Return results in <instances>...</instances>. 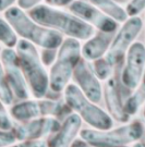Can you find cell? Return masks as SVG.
Returning a JSON list of instances; mask_svg holds the SVG:
<instances>
[{"label": "cell", "mask_w": 145, "mask_h": 147, "mask_svg": "<svg viewBox=\"0 0 145 147\" xmlns=\"http://www.w3.org/2000/svg\"><path fill=\"white\" fill-rule=\"evenodd\" d=\"M144 134V125L139 120L106 131L84 129L80 136L92 147H124L139 142Z\"/></svg>", "instance_id": "5"}, {"label": "cell", "mask_w": 145, "mask_h": 147, "mask_svg": "<svg viewBox=\"0 0 145 147\" xmlns=\"http://www.w3.org/2000/svg\"><path fill=\"white\" fill-rule=\"evenodd\" d=\"M0 40L7 48H16L19 42L18 33L3 16L0 19Z\"/></svg>", "instance_id": "19"}, {"label": "cell", "mask_w": 145, "mask_h": 147, "mask_svg": "<svg viewBox=\"0 0 145 147\" xmlns=\"http://www.w3.org/2000/svg\"><path fill=\"white\" fill-rule=\"evenodd\" d=\"M45 3L54 8H61V7H66V5H70L73 1L75 0H44Z\"/></svg>", "instance_id": "28"}, {"label": "cell", "mask_w": 145, "mask_h": 147, "mask_svg": "<svg viewBox=\"0 0 145 147\" xmlns=\"http://www.w3.org/2000/svg\"><path fill=\"white\" fill-rule=\"evenodd\" d=\"M16 95L13 93V90L11 89L9 84L7 83L5 78L1 75V84H0V99L1 104L3 106H10L13 100H14Z\"/></svg>", "instance_id": "21"}, {"label": "cell", "mask_w": 145, "mask_h": 147, "mask_svg": "<svg viewBox=\"0 0 145 147\" xmlns=\"http://www.w3.org/2000/svg\"><path fill=\"white\" fill-rule=\"evenodd\" d=\"M132 147H145V143L143 142H136L133 144V146Z\"/></svg>", "instance_id": "30"}, {"label": "cell", "mask_w": 145, "mask_h": 147, "mask_svg": "<svg viewBox=\"0 0 145 147\" xmlns=\"http://www.w3.org/2000/svg\"><path fill=\"white\" fill-rule=\"evenodd\" d=\"M93 70L94 73L100 81H107L115 75V67L109 62L107 59L103 57L93 61Z\"/></svg>", "instance_id": "20"}, {"label": "cell", "mask_w": 145, "mask_h": 147, "mask_svg": "<svg viewBox=\"0 0 145 147\" xmlns=\"http://www.w3.org/2000/svg\"><path fill=\"white\" fill-rule=\"evenodd\" d=\"M73 79L78 87L89 100L93 102H99L104 95L100 80L94 73L93 67L88 64L87 60L81 59L73 72Z\"/></svg>", "instance_id": "13"}, {"label": "cell", "mask_w": 145, "mask_h": 147, "mask_svg": "<svg viewBox=\"0 0 145 147\" xmlns=\"http://www.w3.org/2000/svg\"><path fill=\"white\" fill-rule=\"evenodd\" d=\"M69 9L74 16L84 22L105 33H115L118 30V22L106 16L104 12L96 8L86 0H75L69 5Z\"/></svg>", "instance_id": "11"}, {"label": "cell", "mask_w": 145, "mask_h": 147, "mask_svg": "<svg viewBox=\"0 0 145 147\" xmlns=\"http://www.w3.org/2000/svg\"><path fill=\"white\" fill-rule=\"evenodd\" d=\"M58 49H43L41 53V61L46 67L52 65V63L55 62V60L57 58Z\"/></svg>", "instance_id": "25"}, {"label": "cell", "mask_w": 145, "mask_h": 147, "mask_svg": "<svg viewBox=\"0 0 145 147\" xmlns=\"http://www.w3.org/2000/svg\"><path fill=\"white\" fill-rule=\"evenodd\" d=\"M63 99L74 113L95 130L106 131L114 125L112 117L88 99L77 84L70 83L63 90Z\"/></svg>", "instance_id": "6"}, {"label": "cell", "mask_w": 145, "mask_h": 147, "mask_svg": "<svg viewBox=\"0 0 145 147\" xmlns=\"http://www.w3.org/2000/svg\"><path fill=\"white\" fill-rule=\"evenodd\" d=\"M2 76L16 95V98L26 100L30 97V87L19 63L18 53L13 48H2L1 50Z\"/></svg>", "instance_id": "10"}, {"label": "cell", "mask_w": 145, "mask_h": 147, "mask_svg": "<svg viewBox=\"0 0 145 147\" xmlns=\"http://www.w3.org/2000/svg\"><path fill=\"white\" fill-rule=\"evenodd\" d=\"M124 147H129V146H124Z\"/></svg>", "instance_id": "33"}, {"label": "cell", "mask_w": 145, "mask_h": 147, "mask_svg": "<svg viewBox=\"0 0 145 147\" xmlns=\"http://www.w3.org/2000/svg\"><path fill=\"white\" fill-rule=\"evenodd\" d=\"M82 119L74 112L63 119L61 125L47 140V147H71L75 137L81 132Z\"/></svg>", "instance_id": "14"}, {"label": "cell", "mask_w": 145, "mask_h": 147, "mask_svg": "<svg viewBox=\"0 0 145 147\" xmlns=\"http://www.w3.org/2000/svg\"><path fill=\"white\" fill-rule=\"evenodd\" d=\"M2 14L19 36L43 49H58L64 40L61 33L34 21L19 5L7 9Z\"/></svg>", "instance_id": "2"}, {"label": "cell", "mask_w": 145, "mask_h": 147, "mask_svg": "<svg viewBox=\"0 0 145 147\" xmlns=\"http://www.w3.org/2000/svg\"><path fill=\"white\" fill-rule=\"evenodd\" d=\"M143 119H144V130H145V104L143 106Z\"/></svg>", "instance_id": "31"}, {"label": "cell", "mask_w": 145, "mask_h": 147, "mask_svg": "<svg viewBox=\"0 0 145 147\" xmlns=\"http://www.w3.org/2000/svg\"><path fill=\"white\" fill-rule=\"evenodd\" d=\"M87 1L118 23L119 22L124 23L129 19V16L125 9L118 5L116 0H87Z\"/></svg>", "instance_id": "17"}, {"label": "cell", "mask_w": 145, "mask_h": 147, "mask_svg": "<svg viewBox=\"0 0 145 147\" xmlns=\"http://www.w3.org/2000/svg\"><path fill=\"white\" fill-rule=\"evenodd\" d=\"M10 111L5 109V106H1L0 109V129L1 131H12L14 129L16 124L13 123L11 118Z\"/></svg>", "instance_id": "22"}, {"label": "cell", "mask_w": 145, "mask_h": 147, "mask_svg": "<svg viewBox=\"0 0 145 147\" xmlns=\"http://www.w3.org/2000/svg\"><path fill=\"white\" fill-rule=\"evenodd\" d=\"M19 63L25 76L32 95L41 99L49 92V73L41 61L36 46L25 39H20L16 47Z\"/></svg>", "instance_id": "3"}, {"label": "cell", "mask_w": 145, "mask_h": 147, "mask_svg": "<svg viewBox=\"0 0 145 147\" xmlns=\"http://www.w3.org/2000/svg\"><path fill=\"white\" fill-rule=\"evenodd\" d=\"M61 125L59 119L54 117H41L28 122L20 123L14 126L12 131L16 133L19 141L44 140L51 136Z\"/></svg>", "instance_id": "12"}, {"label": "cell", "mask_w": 145, "mask_h": 147, "mask_svg": "<svg viewBox=\"0 0 145 147\" xmlns=\"http://www.w3.org/2000/svg\"><path fill=\"white\" fill-rule=\"evenodd\" d=\"M9 147H47V141L33 140V141H19Z\"/></svg>", "instance_id": "26"}, {"label": "cell", "mask_w": 145, "mask_h": 147, "mask_svg": "<svg viewBox=\"0 0 145 147\" xmlns=\"http://www.w3.org/2000/svg\"><path fill=\"white\" fill-rule=\"evenodd\" d=\"M70 107L66 101L52 98H41L37 100H22L12 106L10 115L18 122L24 123L41 117H54L66 119L71 113Z\"/></svg>", "instance_id": "7"}, {"label": "cell", "mask_w": 145, "mask_h": 147, "mask_svg": "<svg viewBox=\"0 0 145 147\" xmlns=\"http://www.w3.org/2000/svg\"><path fill=\"white\" fill-rule=\"evenodd\" d=\"M18 0H0V10L1 12H5L7 9L13 7V3Z\"/></svg>", "instance_id": "29"}, {"label": "cell", "mask_w": 145, "mask_h": 147, "mask_svg": "<svg viewBox=\"0 0 145 147\" xmlns=\"http://www.w3.org/2000/svg\"><path fill=\"white\" fill-rule=\"evenodd\" d=\"M43 0H18V5L23 10H31L41 3Z\"/></svg>", "instance_id": "27"}, {"label": "cell", "mask_w": 145, "mask_h": 147, "mask_svg": "<svg viewBox=\"0 0 145 147\" xmlns=\"http://www.w3.org/2000/svg\"><path fill=\"white\" fill-rule=\"evenodd\" d=\"M19 142L16 133L13 131L0 132V147H9Z\"/></svg>", "instance_id": "24"}, {"label": "cell", "mask_w": 145, "mask_h": 147, "mask_svg": "<svg viewBox=\"0 0 145 147\" xmlns=\"http://www.w3.org/2000/svg\"><path fill=\"white\" fill-rule=\"evenodd\" d=\"M117 1H120V2H125V1H129V0H117Z\"/></svg>", "instance_id": "32"}, {"label": "cell", "mask_w": 145, "mask_h": 147, "mask_svg": "<svg viewBox=\"0 0 145 147\" xmlns=\"http://www.w3.org/2000/svg\"><path fill=\"white\" fill-rule=\"evenodd\" d=\"M145 10V0H130L125 7V11L129 18L139 16L141 12Z\"/></svg>", "instance_id": "23"}, {"label": "cell", "mask_w": 145, "mask_h": 147, "mask_svg": "<svg viewBox=\"0 0 145 147\" xmlns=\"http://www.w3.org/2000/svg\"><path fill=\"white\" fill-rule=\"evenodd\" d=\"M30 16L44 26L72 37L78 40H87L95 34L94 27L73 13L48 5H38L30 10Z\"/></svg>", "instance_id": "1"}, {"label": "cell", "mask_w": 145, "mask_h": 147, "mask_svg": "<svg viewBox=\"0 0 145 147\" xmlns=\"http://www.w3.org/2000/svg\"><path fill=\"white\" fill-rule=\"evenodd\" d=\"M143 28V21L140 16H131L122 24L117 34L115 35L112 44L109 48L105 58L114 65L118 68L123 62L129 48L135 42L136 37L140 35Z\"/></svg>", "instance_id": "8"}, {"label": "cell", "mask_w": 145, "mask_h": 147, "mask_svg": "<svg viewBox=\"0 0 145 147\" xmlns=\"http://www.w3.org/2000/svg\"><path fill=\"white\" fill-rule=\"evenodd\" d=\"M82 59V46L80 40L68 37L58 48L57 58L49 71V87L54 93L60 94L73 76L75 67Z\"/></svg>", "instance_id": "4"}, {"label": "cell", "mask_w": 145, "mask_h": 147, "mask_svg": "<svg viewBox=\"0 0 145 147\" xmlns=\"http://www.w3.org/2000/svg\"><path fill=\"white\" fill-rule=\"evenodd\" d=\"M145 75V46L135 42L124 57L123 69L120 74L121 84L129 92H133L141 85Z\"/></svg>", "instance_id": "9"}, {"label": "cell", "mask_w": 145, "mask_h": 147, "mask_svg": "<svg viewBox=\"0 0 145 147\" xmlns=\"http://www.w3.org/2000/svg\"><path fill=\"white\" fill-rule=\"evenodd\" d=\"M105 100L107 109L109 111V115L114 118L115 120L119 122H127L129 120L130 117L127 115L124 110V97L122 95L121 88H120V83H118L116 74L112 78L106 81L105 84Z\"/></svg>", "instance_id": "15"}, {"label": "cell", "mask_w": 145, "mask_h": 147, "mask_svg": "<svg viewBox=\"0 0 145 147\" xmlns=\"http://www.w3.org/2000/svg\"><path fill=\"white\" fill-rule=\"evenodd\" d=\"M145 104V75L143 81L138 88L131 93L127 100L124 101V110L129 117L134 116L142 106Z\"/></svg>", "instance_id": "18"}, {"label": "cell", "mask_w": 145, "mask_h": 147, "mask_svg": "<svg viewBox=\"0 0 145 147\" xmlns=\"http://www.w3.org/2000/svg\"><path fill=\"white\" fill-rule=\"evenodd\" d=\"M115 33H105L98 31L87 39L82 46V57L87 61H95L103 58L108 53L112 44Z\"/></svg>", "instance_id": "16"}]
</instances>
